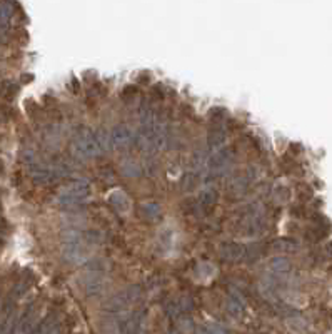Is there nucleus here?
Instances as JSON below:
<instances>
[{
  "mask_svg": "<svg viewBox=\"0 0 332 334\" xmlns=\"http://www.w3.org/2000/svg\"><path fill=\"white\" fill-rule=\"evenodd\" d=\"M72 149L77 157L80 159H94L104 152V146L100 142L99 135L90 130H80L75 134L72 142Z\"/></svg>",
  "mask_w": 332,
  "mask_h": 334,
  "instance_id": "obj_1",
  "label": "nucleus"
},
{
  "mask_svg": "<svg viewBox=\"0 0 332 334\" xmlns=\"http://www.w3.org/2000/svg\"><path fill=\"white\" fill-rule=\"evenodd\" d=\"M90 194H92L90 182L85 181V179H77V181H72L60 192L59 202L64 206H75L89 199Z\"/></svg>",
  "mask_w": 332,
  "mask_h": 334,
  "instance_id": "obj_2",
  "label": "nucleus"
},
{
  "mask_svg": "<svg viewBox=\"0 0 332 334\" xmlns=\"http://www.w3.org/2000/svg\"><path fill=\"white\" fill-rule=\"evenodd\" d=\"M234 161V149L232 147H222L219 151H216L211 156V159L207 161L209 170L214 174H221L222 170H225L230 166V162Z\"/></svg>",
  "mask_w": 332,
  "mask_h": 334,
  "instance_id": "obj_3",
  "label": "nucleus"
},
{
  "mask_svg": "<svg viewBox=\"0 0 332 334\" xmlns=\"http://www.w3.org/2000/svg\"><path fill=\"white\" fill-rule=\"evenodd\" d=\"M134 132L127 125H115L111 130V144L117 149H125L132 144Z\"/></svg>",
  "mask_w": 332,
  "mask_h": 334,
  "instance_id": "obj_4",
  "label": "nucleus"
},
{
  "mask_svg": "<svg viewBox=\"0 0 332 334\" xmlns=\"http://www.w3.org/2000/svg\"><path fill=\"white\" fill-rule=\"evenodd\" d=\"M217 199H219V192L212 187H205L199 196V208L204 214H211V210L216 208Z\"/></svg>",
  "mask_w": 332,
  "mask_h": 334,
  "instance_id": "obj_5",
  "label": "nucleus"
},
{
  "mask_svg": "<svg viewBox=\"0 0 332 334\" xmlns=\"http://www.w3.org/2000/svg\"><path fill=\"white\" fill-rule=\"evenodd\" d=\"M247 248L239 243H225L221 248V256L225 261H239L240 257H246Z\"/></svg>",
  "mask_w": 332,
  "mask_h": 334,
  "instance_id": "obj_6",
  "label": "nucleus"
},
{
  "mask_svg": "<svg viewBox=\"0 0 332 334\" xmlns=\"http://www.w3.org/2000/svg\"><path fill=\"white\" fill-rule=\"evenodd\" d=\"M297 248H299V244L292 237H277V239H274L272 243L265 246V249H270L274 252H294Z\"/></svg>",
  "mask_w": 332,
  "mask_h": 334,
  "instance_id": "obj_7",
  "label": "nucleus"
},
{
  "mask_svg": "<svg viewBox=\"0 0 332 334\" xmlns=\"http://www.w3.org/2000/svg\"><path fill=\"white\" fill-rule=\"evenodd\" d=\"M227 140V127H224L222 124L212 125V129L209 130L207 135V144L211 149H217L219 151L221 146Z\"/></svg>",
  "mask_w": 332,
  "mask_h": 334,
  "instance_id": "obj_8",
  "label": "nucleus"
},
{
  "mask_svg": "<svg viewBox=\"0 0 332 334\" xmlns=\"http://www.w3.org/2000/svg\"><path fill=\"white\" fill-rule=\"evenodd\" d=\"M109 204H111L117 212H127L130 209V199L122 191L111 192V194H109Z\"/></svg>",
  "mask_w": 332,
  "mask_h": 334,
  "instance_id": "obj_9",
  "label": "nucleus"
},
{
  "mask_svg": "<svg viewBox=\"0 0 332 334\" xmlns=\"http://www.w3.org/2000/svg\"><path fill=\"white\" fill-rule=\"evenodd\" d=\"M17 94H19V85H17L15 82L3 81L0 84V95L5 100H8V102H12V100L17 97Z\"/></svg>",
  "mask_w": 332,
  "mask_h": 334,
  "instance_id": "obj_10",
  "label": "nucleus"
},
{
  "mask_svg": "<svg viewBox=\"0 0 332 334\" xmlns=\"http://www.w3.org/2000/svg\"><path fill=\"white\" fill-rule=\"evenodd\" d=\"M269 269L276 272V274H286V272L291 271V262L286 257H274L269 262Z\"/></svg>",
  "mask_w": 332,
  "mask_h": 334,
  "instance_id": "obj_11",
  "label": "nucleus"
},
{
  "mask_svg": "<svg viewBox=\"0 0 332 334\" xmlns=\"http://www.w3.org/2000/svg\"><path fill=\"white\" fill-rule=\"evenodd\" d=\"M200 184V174L195 172V170H190V172H185L184 177H182V189H184L185 192H190L194 191L195 187H197Z\"/></svg>",
  "mask_w": 332,
  "mask_h": 334,
  "instance_id": "obj_12",
  "label": "nucleus"
},
{
  "mask_svg": "<svg viewBox=\"0 0 332 334\" xmlns=\"http://www.w3.org/2000/svg\"><path fill=\"white\" fill-rule=\"evenodd\" d=\"M141 210H142V216H146L147 219H150V221H154V219L160 216V208L155 202H146L141 208Z\"/></svg>",
  "mask_w": 332,
  "mask_h": 334,
  "instance_id": "obj_13",
  "label": "nucleus"
},
{
  "mask_svg": "<svg viewBox=\"0 0 332 334\" xmlns=\"http://www.w3.org/2000/svg\"><path fill=\"white\" fill-rule=\"evenodd\" d=\"M227 309H229L232 314H239L240 311L244 309L242 301H240L239 294H235V292L230 294V296H229V301H227Z\"/></svg>",
  "mask_w": 332,
  "mask_h": 334,
  "instance_id": "obj_14",
  "label": "nucleus"
},
{
  "mask_svg": "<svg viewBox=\"0 0 332 334\" xmlns=\"http://www.w3.org/2000/svg\"><path fill=\"white\" fill-rule=\"evenodd\" d=\"M209 117H211L212 124L217 125V124H221V122H222V119H227V111H225V109H222V107H214V109L209 111Z\"/></svg>",
  "mask_w": 332,
  "mask_h": 334,
  "instance_id": "obj_15",
  "label": "nucleus"
},
{
  "mask_svg": "<svg viewBox=\"0 0 332 334\" xmlns=\"http://www.w3.org/2000/svg\"><path fill=\"white\" fill-rule=\"evenodd\" d=\"M137 94H139V89H137V87H135V85H127V87H124V90H122L120 99L124 100V102L130 104L135 97H137Z\"/></svg>",
  "mask_w": 332,
  "mask_h": 334,
  "instance_id": "obj_16",
  "label": "nucleus"
},
{
  "mask_svg": "<svg viewBox=\"0 0 332 334\" xmlns=\"http://www.w3.org/2000/svg\"><path fill=\"white\" fill-rule=\"evenodd\" d=\"M122 170H124L125 175H139V167L134 164V162H129V164H125L124 167H122Z\"/></svg>",
  "mask_w": 332,
  "mask_h": 334,
  "instance_id": "obj_17",
  "label": "nucleus"
},
{
  "mask_svg": "<svg viewBox=\"0 0 332 334\" xmlns=\"http://www.w3.org/2000/svg\"><path fill=\"white\" fill-rule=\"evenodd\" d=\"M276 196H277L281 201H287V199H289V196H291V191H289V189H287V187H282V189H281V187H277V189H276Z\"/></svg>",
  "mask_w": 332,
  "mask_h": 334,
  "instance_id": "obj_18",
  "label": "nucleus"
},
{
  "mask_svg": "<svg viewBox=\"0 0 332 334\" xmlns=\"http://www.w3.org/2000/svg\"><path fill=\"white\" fill-rule=\"evenodd\" d=\"M152 97L157 99V100L164 99V89H162V85H160V84H157L154 89H152Z\"/></svg>",
  "mask_w": 332,
  "mask_h": 334,
  "instance_id": "obj_19",
  "label": "nucleus"
},
{
  "mask_svg": "<svg viewBox=\"0 0 332 334\" xmlns=\"http://www.w3.org/2000/svg\"><path fill=\"white\" fill-rule=\"evenodd\" d=\"M147 76H150V74H147V72H144V74H141V84H147L148 81H147Z\"/></svg>",
  "mask_w": 332,
  "mask_h": 334,
  "instance_id": "obj_20",
  "label": "nucleus"
},
{
  "mask_svg": "<svg viewBox=\"0 0 332 334\" xmlns=\"http://www.w3.org/2000/svg\"><path fill=\"white\" fill-rule=\"evenodd\" d=\"M326 250L329 252V256H332V243H329V244L326 246Z\"/></svg>",
  "mask_w": 332,
  "mask_h": 334,
  "instance_id": "obj_21",
  "label": "nucleus"
},
{
  "mask_svg": "<svg viewBox=\"0 0 332 334\" xmlns=\"http://www.w3.org/2000/svg\"><path fill=\"white\" fill-rule=\"evenodd\" d=\"M329 271H331V272H332V267H329Z\"/></svg>",
  "mask_w": 332,
  "mask_h": 334,
  "instance_id": "obj_22",
  "label": "nucleus"
}]
</instances>
